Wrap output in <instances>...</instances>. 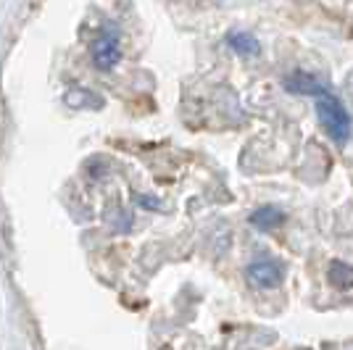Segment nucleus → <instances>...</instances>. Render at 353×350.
<instances>
[{
  "instance_id": "f257e3e1",
  "label": "nucleus",
  "mask_w": 353,
  "mask_h": 350,
  "mask_svg": "<svg viewBox=\"0 0 353 350\" xmlns=\"http://www.w3.org/2000/svg\"><path fill=\"white\" fill-rule=\"evenodd\" d=\"M288 88L295 90V92L314 95V98H316V114L322 119V127L327 130V134H330L338 145L348 143V137H351V116H348V111L343 108V103H340L335 95H330L322 85H316L311 76H303V74L288 79Z\"/></svg>"
},
{
  "instance_id": "f03ea898",
  "label": "nucleus",
  "mask_w": 353,
  "mask_h": 350,
  "mask_svg": "<svg viewBox=\"0 0 353 350\" xmlns=\"http://www.w3.org/2000/svg\"><path fill=\"white\" fill-rule=\"evenodd\" d=\"M282 271H285L282 263L264 258V261H256L253 266H248V279L250 285L269 290V287H277L282 282Z\"/></svg>"
},
{
  "instance_id": "7ed1b4c3",
  "label": "nucleus",
  "mask_w": 353,
  "mask_h": 350,
  "mask_svg": "<svg viewBox=\"0 0 353 350\" xmlns=\"http://www.w3.org/2000/svg\"><path fill=\"white\" fill-rule=\"evenodd\" d=\"M92 59L98 63V69H111L119 61V37L111 32H103L95 43H92Z\"/></svg>"
},
{
  "instance_id": "20e7f679",
  "label": "nucleus",
  "mask_w": 353,
  "mask_h": 350,
  "mask_svg": "<svg viewBox=\"0 0 353 350\" xmlns=\"http://www.w3.org/2000/svg\"><path fill=\"white\" fill-rule=\"evenodd\" d=\"M250 221H253L256 227H261V229H274L277 224L285 221V214L277 211V208H261V211H256V214L250 216Z\"/></svg>"
},
{
  "instance_id": "39448f33",
  "label": "nucleus",
  "mask_w": 353,
  "mask_h": 350,
  "mask_svg": "<svg viewBox=\"0 0 353 350\" xmlns=\"http://www.w3.org/2000/svg\"><path fill=\"white\" fill-rule=\"evenodd\" d=\"M330 282H332L338 290H348V287H353V266L332 263V266H330Z\"/></svg>"
},
{
  "instance_id": "423d86ee",
  "label": "nucleus",
  "mask_w": 353,
  "mask_h": 350,
  "mask_svg": "<svg viewBox=\"0 0 353 350\" xmlns=\"http://www.w3.org/2000/svg\"><path fill=\"white\" fill-rule=\"evenodd\" d=\"M230 45H232V48H237V50H243V53H256V43H253L250 37H243V34L230 37Z\"/></svg>"
}]
</instances>
